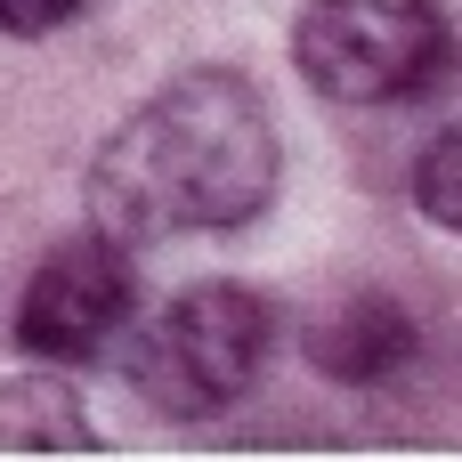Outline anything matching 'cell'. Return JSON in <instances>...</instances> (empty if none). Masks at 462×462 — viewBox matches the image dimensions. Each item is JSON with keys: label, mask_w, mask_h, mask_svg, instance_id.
Segmentation results:
<instances>
[{"label": "cell", "mask_w": 462, "mask_h": 462, "mask_svg": "<svg viewBox=\"0 0 462 462\" xmlns=\"http://www.w3.org/2000/svg\"><path fill=\"white\" fill-rule=\"evenodd\" d=\"M276 179H284V138L268 97L236 65H195L171 73L97 138L81 203L97 236L146 252L179 236L252 227L276 203Z\"/></svg>", "instance_id": "obj_1"}, {"label": "cell", "mask_w": 462, "mask_h": 462, "mask_svg": "<svg viewBox=\"0 0 462 462\" xmlns=\"http://www.w3.org/2000/svg\"><path fill=\"white\" fill-rule=\"evenodd\" d=\"M114 349H122V382L138 390V406H154L162 422H203L260 390L268 349H276V309L268 292L236 276H211L162 300L154 317H130Z\"/></svg>", "instance_id": "obj_2"}, {"label": "cell", "mask_w": 462, "mask_h": 462, "mask_svg": "<svg viewBox=\"0 0 462 462\" xmlns=\"http://www.w3.org/2000/svg\"><path fill=\"white\" fill-rule=\"evenodd\" d=\"M455 65V24L439 0H300L292 73L333 106L430 97Z\"/></svg>", "instance_id": "obj_3"}, {"label": "cell", "mask_w": 462, "mask_h": 462, "mask_svg": "<svg viewBox=\"0 0 462 462\" xmlns=\"http://www.w3.org/2000/svg\"><path fill=\"white\" fill-rule=\"evenodd\" d=\"M138 317V252H122L114 236L81 227L65 244L41 252V268L16 292L8 341L32 365H89L122 341V325Z\"/></svg>", "instance_id": "obj_4"}, {"label": "cell", "mask_w": 462, "mask_h": 462, "mask_svg": "<svg viewBox=\"0 0 462 462\" xmlns=\"http://www.w3.org/2000/svg\"><path fill=\"white\" fill-rule=\"evenodd\" d=\"M414 357H422V325L398 292L357 284L309 317V365L341 390H390L398 374H414Z\"/></svg>", "instance_id": "obj_5"}, {"label": "cell", "mask_w": 462, "mask_h": 462, "mask_svg": "<svg viewBox=\"0 0 462 462\" xmlns=\"http://www.w3.org/2000/svg\"><path fill=\"white\" fill-rule=\"evenodd\" d=\"M97 422L73 382L57 374H16L0 382V455H97Z\"/></svg>", "instance_id": "obj_6"}, {"label": "cell", "mask_w": 462, "mask_h": 462, "mask_svg": "<svg viewBox=\"0 0 462 462\" xmlns=\"http://www.w3.org/2000/svg\"><path fill=\"white\" fill-rule=\"evenodd\" d=\"M406 187H414V211H422L439 236H455L462 227V122H439V130L422 138Z\"/></svg>", "instance_id": "obj_7"}, {"label": "cell", "mask_w": 462, "mask_h": 462, "mask_svg": "<svg viewBox=\"0 0 462 462\" xmlns=\"http://www.w3.org/2000/svg\"><path fill=\"white\" fill-rule=\"evenodd\" d=\"M89 0H0V32L8 41H49L57 24H73Z\"/></svg>", "instance_id": "obj_8"}]
</instances>
